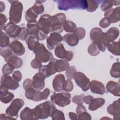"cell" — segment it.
<instances>
[{"instance_id": "obj_1", "label": "cell", "mask_w": 120, "mask_h": 120, "mask_svg": "<svg viewBox=\"0 0 120 120\" xmlns=\"http://www.w3.org/2000/svg\"><path fill=\"white\" fill-rule=\"evenodd\" d=\"M66 19L65 14L62 13L52 16L44 14L40 16L38 24L40 29L46 35L52 32L60 33L63 30V25Z\"/></svg>"}, {"instance_id": "obj_2", "label": "cell", "mask_w": 120, "mask_h": 120, "mask_svg": "<svg viewBox=\"0 0 120 120\" xmlns=\"http://www.w3.org/2000/svg\"><path fill=\"white\" fill-rule=\"evenodd\" d=\"M33 109L35 116L38 120L52 117L57 108L51 101H47L39 104Z\"/></svg>"}, {"instance_id": "obj_3", "label": "cell", "mask_w": 120, "mask_h": 120, "mask_svg": "<svg viewBox=\"0 0 120 120\" xmlns=\"http://www.w3.org/2000/svg\"><path fill=\"white\" fill-rule=\"evenodd\" d=\"M58 8L60 10L67 11L69 9H86L87 7V1L82 0H59Z\"/></svg>"}, {"instance_id": "obj_4", "label": "cell", "mask_w": 120, "mask_h": 120, "mask_svg": "<svg viewBox=\"0 0 120 120\" xmlns=\"http://www.w3.org/2000/svg\"><path fill=\"white\" fill-rule=\"evenodd\" d=\"M8 1L11 3L9 16V21L15 24H17L21 20L23 5L21 2L17 0H9Z\"/></svg>"}, {"instance_id": "obj_5", "label": "cell", "mask_w": 120, "mask_h": 120, "mask_svg": "<svg viewBox=\"0 0 120 120\" xmlns=\"http://www.w3.org/2000/svg\"><path fill=\"white\" fill-rule=\"evenodd\" d=\"M33 52L35 54V58L39 60L41 63L50 61L53 58L52 52L47 50L43 44H39Z\"/></svg>"}, {"instance_id": "obj_6", "label": "cell", "mask_w": 120, "mask_h": 120, "mask_svg": "<svg viewBox=\"0 0 120 120\" xmlns=\"http://www.w3.org/2000/svg\"><path fill=\"white\" fill-rule=\"evenodd\" d=\"M71 95L68 92L56 93L54 92L51 96V100L52 103H55L60 107H64L68 105L71 102Z\"/></svg>"}, {"instance_id": "obj_7", "label": "cell", "mask_w": 120, "mask_h": 120, "mask_svg": "<svg viewBox=\"0 0 120 120\" xmlns=\"http://www.w3.org/2000/svg\"><path fill=\"white\" fill-rule=\"evenodd\" d=\"M24 102L21 98H15L11 102L10 105L6 110V114L13 117L16 119L18 116V112L23 106Z\"/></svg>"}, {"instance_id": "obj_8", "label": "cell", "mask_w": 120, "mask_h": 120, "mask_svg": "<svg viewBox=\"0 0 120 120\" xmlns=\"http://www.w3.org/2000/svg\"><path fill=\"white\" fill-rule=\"evenodd\" d=\"M73 78L76 84L80 87L83 91H86L89 89L90 79L82 72H76Z\"/></svg>"}, {"instance_id": "obj_9", "label": "cell", "mask_w": 120, "mask_h": 120, "mask_svg": "<svg viewBox=\"0 0 120 120\" xmlns=\"http://www.w3.org/2000/svg\"><path fill=\"white\" fill-rule=\"evenodd\" d=\"M1 30H4L6 34L12 38H17L20 32L21 27L13 22H9L2 27Z\"/></svg>"}, {"instance_id": "obj_10", "label": "cell", "mask_w": 120, "mask_h": 120, "mask_svg": "<svg viewBox=\"0 0 120 120\" xmlns=\"http://www.w3.org/2000/svg\"><path fill=\"white\" fill-rule=\"evenodd\" d=\"M55 55L59 58L65 59L67 61H70L73 58L74 53L72 51H66L62 44L58 45L55 47Z\"/></svg>"}, {"instance_id": "obj_11", "label": "cell", "mask_w": 120, "mask_h": 120, "mask_svg": "<svg viewBox=\"0 0 120 120\" xmlns=\"http://www.w3.org/2000/svg\"><path fill=\"white\" fill-rule=\"evenodd\" d=\"M63 39V37L59 33H51L46 38L47 48L50 50H53L55 46L60 44Z\"/></svg>"}, {"instance_id": "obj_12", "label": "cell", "mask_w": 120, "mask_h": 120, "mask_svg": "<svg viewBox=\"0 0 120 120\" xmlns=\"http://www.w3.org/2000/svg\"><path fill=\"white\" fill-rule=\"evenodd\" d=\"M0 86L11 90H15L19 87V84L13 77L3 75L1 78Z\"/></svg>"}, {"instance_id": "obj_13", "label": "cell", "mask_w": 120, "mask_h": 120, "mask_svg": "<svg viewBox=\"0 0 120 120\" xmlns=\"http://www.w3.org/2000/svg\"><path fill=\"white\" fill-rule=\"evenodd\" d=\"M45 76L41 72H38L33 77L32 84L34 88L37 90H40L43 89L45 86Z\"/></svg>"}, {"instance_id": "obj_14", "label": "cell", "mask_w": 120, "mask_h": 120, "mask_svg": "<svg viewBox=\"0 0 120 120\" xmlns=\"http://www.w3.org/2000/svg\"><path fill=\"white\" fill-rule=\"evenodd\" d=\"M120 7L114 8H111L106 11L105 14V17L108 19L111 23H115L120 20Z\"/></svg>"}, {"instance_id": "obj_15", "label": "cell", "mask_w": 120, "mask_h": 120, "mask_svg": "<svg viewBox=\"0 0 120 120\" xmlns=\"http://www.w3.org/2000/svg\"><path fill=\"white\" fill-rule=\"evenodd\" d=\"M89 88L92 93L97 94L103 95L105 91L104 85L101 82L96 80H92L90 82Z\"/></svg>"}, {"instance_id": "obj_16", "label": "cell", "mask_w": 120, "mask_h": 120, "mask_svg": "<svg viewBox=\"0 0 120 120\" xmlns=\"http://www.w3.org/2000/svg\"><path fill=\"white\" fill-rule=\"evenodd\" d=\"M107 111L108 113L113 116L114 119H119L120 116L119 99L110 105L107 108Z\"/></svg>"}, {"instance_id": "obj_17", "label": "cell", "mask_w": 120, "mask_h": 120, "mask_svg": "<svg viewBox=\"0 0 120 120\" xmlns=\"http://www.w3.org/2000/svg\"><path fill=\"white\" fill-rule=\"evenodd\" d=\"M120 31L116 27H111L105 33L104 32V37L107 44L113 42L119 36Z\"/></svg>"}, {"instance_id": "obj_18", "label": "cell", "mask_w": 120, "mask_h": 120, "mask_svg": "<svg viewBox=\"0 0 120 120\" xmlns=\"http://www.w3.org/2000/svg\"><path fill=\"white\" fill-rule=\"evenodd\" d=\"M65 81V76L63 74H59L55 76L52 81V87L56 92H60L63 90V86Z\"/></svg>"}, {"instance_id": "obj_19", "label": "cell", "mask_w": 120, "mask_h": 120, "mask_svg": "<svg viewBox=\"0 0 120 120\" xmlns=\"http://www.w3.org/2000/svg\"><path fill=\"white\" fill-rule=\"evenodd\" d=\"M14 98V95L8 91L6 87L0 86V101L4 104L9 103Z\"/></svg>"}, {"instance_id": "obj_20", "label": "cell", "mask_w": 120, "mask_h": 120, "mask_svg": "<svg viewBox=\"0 0 120 120\" xmlns=\"http://www.w3.org/2000/svg\"><path fill=\"white\" fill-rule=\"evenodd\" d=\"M4 60L7 63L12 65L15 69L20 68L23 64L22 59L13 54L4 58Z\"/></svg>"}, {"instance_id": "obj_21", "label": "cell", "mask_w": 120, "mask_h": 120, "mask_svg": "<svg viewBox=\"0 0 120 120\" xmlns=\"http://www.w3.org/2000/svg\"><path fill=\"white\" fill-rule=\"evenodd\" d=\"M27 29L30 35L36 36L38 38L41 32V30L40 29L37 21H32L28 22Z\"/></svg>"}, {"instance_id": "obj_22", "label": "cell", "mask_w": 120, "mask_h": 120, "mask_svg": "<svg viewBox=\"0 0 120 120\" xmlns=\"http://www.w3.org/2000/svg\"><path fill=\"white\" fill-rule=\"evenodd\" d=\"M9 46L11 48L13 52L16 55L21 56L25 52V48L23 45L17 40H14L11 42Z\"/></svg>"}, {"instance_id": "obj_23", "label": "cell", "mask_w": 120, "mask_h": 120, "mask_svg": "<svg viewBox=\"0 0 120 120\" xmlns=\"http://www.w3.org/2000/svg\"><path fill=\"white\" fill-rule=\"evenodd\" d=\"M106 88L109 92L112 93L114 96L120 97V84L117 82L113 81L108 82L106 85Z\"/></svg>"}, {"instance_id": "obj_24", "label": "cell", "mask_w": 120, "mask_h": 120, "mask_svg": "<svg viewBox=\"0 0 120 120\" xmlns=\"http://www.w3.org/2000/svg\"><path fill=\"white\" fill-rule=\"evenodd\" d=\"M20 116L21 119L22 120H37L35 116L34 109H30L28 107H25L21 111Z\"/></svg>"}, {"instance_id": "obj_25", "label": "cell", "mask_w": 120, "mask_h": 120, "mask_svg": "<svg viewBox=\"0 0 120 120\" xmlns=\"http://www.w3.org/2000/svg\"><path fill=\"white\" fill-rule=\"evenodd\" d=\"M54 64L56 72L67 70L69 67L68 62L65 60H58L54 58Z\"/></svg>"}, {"instance_id": "obj_26", "label": "cell", "mask_w": 120, "mask_h": 120, "mask_svg": "<svg viewBox=\"0 0 120 120\" xmlns=\"http://www.w3.org/2000/svg\"><path fill=\"white\" fill-rule=\"evenodd\" d=\"M39 40L36 36L29 35L25 41L29 50L33 51L39 45Z\"/></svg>"}, {"instance_id": "obj_27", "label": "cell", "mask_w": 120, "mask_h": 120, "mask_svg": "<svg viewBox=\"0 0 120 120\" xmlns=\"http://www.w3.org/2000/svg\"><path fill=\"white\" fill-rule=\"evenodd\" d=\"M63 38L65 42L71 46H74L77 45L80 40L74 33L66 34L63 36Z\"/></svg>"}, {"instance_id": "obj_28", "label": "cell", "mask_w": 120, "mask_h": 120, "mask_svg": "<svg viewBox=\"0 0 120 120\" xmlns=\"http://www.w3.org/2000/svg\"><path fill=\"white\" fill-rule=\"evenodd\" d=\"M50 90L48 88H45L42 91L36 90L33 101L38 102L42 100H45L48 98V97L50 95Z\"/></svg>"}, {"instance_id": "obj_29", "label": "cell", "mask_w": 120, "mask_h": 120, "mask_svg": "<svg viewBox=\"0 0 120 120\" xmlns=\"http://www.w3.org/2000/svg\"><path fill=\"white\" fill-rule=\"evenodd\" d=\"M105 103V100L102 98H95L89 104V109L90 111H95L102 106Z\"/></svg>"}, {"instance_id": "obj_30", "label": "cell", "mask_w": 120, "mask_h": 120, "mask_svg": "<svg viewBox=\"0 0 120 120\" xmlns=\"http://www.w3.org/2000/svg\"><path fill=\"white\" fill-rule=\"evenodd\" d=\"M108 50L110 51L112 54L119 56L120 54L119 42H112L109 43L107 46Z\"/></svg>"}, {"instance_id": "obj_31", "label": "cell", "mask_w": 120, "mask_h": 120, "mask_svg": "<svg viewBox=\"0 0 120 120\" xmlns=\"http://www.w3.org/2000/svg\"><path fill=\"white\" fill-rule=\"evenodd\" d=\"M101 29L98 27L93 28L90 32V38L93 42L96 43L103 33Z\"/></svg>"}, {"instance_id": "obj_32", "label": "cell", "mask_w": 120, "mask_h": 120, "mask_svg": "<svg viewBox=\"0 0 120 120\" xmlns=\"http://www.w3.org/2000/svg\"><path fill=\"white\" fill-rule=\"evenodd\" d=\"M111 75L114 78H119L120 76V62L114 63L110 70Z\"/></svg>"}, {"instance_id": "obj_33", "label": "cell", "mask_w": 120, "mask_h": 120, "mask_svg": "<svg viewBox=\"0 0 120 120\" xmlns=\"http://www.w3.org/2000/svg\"><path fill=\"white\" fill-rule=\"evenodd\" d=\"M63 28L67 32H74L76 29V25L73 22L68 20L64 23Z\"/></svg>"}, {"instance_id": "obj_34", "label": "cell", "mask_w": 120, "mask_h": 120, "mask_svg": "<svg viewBox=\"0 0 120 120\" xmlns=\"http://www.w3.org/2000/svg\"><path fill=\"white\" fill-rule=\"evenodd\" d=\"M38 15L31 7L29 8L25 13V20L28 22L32 21H36Z\"/></svg>"}, {"instance_id": "obj_35", "label": "cell", "mask_w": 120, "mask_h": 120, "mask_svg": "<svg viewBox=\"0 0 120 120\" xmlns=\"http://www.w3.org/2000/svg\"><path fill=\"white\" fill-rule=\"evenodd\" d=\"M87 7L86 9V11L89 12H94L98 7L99 4L102 2V1L99 0H87Z\"/></svg>"}, {"instance_id": "obj_36", "label": "cell", "mask_w": 120, "mask_h": 120, "mask_svg": "<svg viewBox=\"0 0 120 120\" xmlns=\"http://www.w3.org/2000/svg\"><path fill=\"white\" fill-rule=\"evenodd\" d=\"M100 50L95 42H92L88 47V52L92 56H96L99 54Z\"/></svg>"}, {"instance_id": "obj_37", "label": "cell", "mask_w": 120, "mask_h": 120, "mask_svg": "<svg viewBox=\"0 0 120 120\" xmlns=\"http://www.w3.org/2000/svg\"><path fill=\"white\" fill-rule=\"evenodd\" d=\"M44 1H36V3L31 7L33 10L38 15L42 14L44 11V7L42 3V2Z\"/></svg>"}, {"instance_id": "obj_38", "label": "cell", "mask_w": 120, "mask_h": 120, "mask_svg": "<svg viewBox=\"0 0 120 120\" xmlns=\"http://www.w3.org/2000/svg\"><path fill=\"white\" fill-rule=\"evenodd\" d=\"M9 45V38L8 36L1 30L0 47H4Z\"/></svg>"}, {"instance_id": "obj_39", "label": "cell", "mask_w": 120, "mask_h": 120, "mask_svg": "<svg viewBox=\"0 0 120 120\" xmlns=\"http://www.w3.org/2000/svg\"><path fill=\"white\" fill-rule=\"evenodd\" d=\"M12 50L9 46L1 47L0 50V53L1 56L4 58L8 57L11 54H12Z\"/></svg>"}, {"instance_id": "obj_40", "label": "cell", "mask_w": 120, "mask_h": 120, "mask_svg": "<svg viewBox=\"0 0 120 120\" xmlns=\"http://www.w3.org/2000/svg\"><path fill=\"white\" fill-rule=\"evenodd\" d=\"M113 0L102 1L101 8L103 11L106 12V11L111 9V8L113 6Z\"/></svg>"}, {"instance_id": "obj_41", "label": "cell", "mask_w": 120, "mask_h": 120, "mask_svg": "<svg viewBox=\"0 0 120 120\" xmlns=\"http://www.w3.org/2000/svg\"><path fill=\"white\" fill-rule=\"evenodd\" d=\"M14 69L15 68L12 65L7 63L3 66L2 68V72L3 75H8L14 71Z\"/></svg>"}, {"instance_id": "obj_42", "label": "cell", "mask_w": 120, "mask_h": 120, "mask_svg": "<svg viewBox=\"0 0 120 120\" xmlns=\"http://www.w3.org/2000/svg\"><path fill=\"white\" fill-rule=\"evenodd\" d=\"M29 35L27 28L25 27H21V30L17 38L21 40H26L28 37Z\"/></svg>"}, {"instance_id": "obj_43", "label": "cell", "mask_w": 120, "mask_h": 120, "mask_svg": "<svg viewBox=\"0 0 120 120\" xmlns=\"http://www.w3.org/2000/svg\"><path fill=\"white\" fill-rule=\"evenodd\" d=\"M36 91V90L34 89L33 87L25 90V96L28 99L33 100L35 96Z\"/></svg>"}, {"instance_id": "obj_44", "label": "cell", "mask_w": 120, "mask_h": 120, "mask_svg": "<svg viewBox=\"0 0 120 120\" xmlns=\"http://www.w3.org/2000/svg\"><path fill=\"white\" fill-rule=\"evenodd\" d=\"M73 89V84L70 79L65 80L63 86V90L67 91H71Z\"/></svg>"}, {"instance_id": "obj_45", "label": "cell", "mask_w": 120, "mask_h": 120, "mask_svg": "<svg viewBox=\"0 0 120 120\" xmlns=\"http://www.w3.org/2000/svg\"><path fill=\"white\" fill-rule=\"evenodd\" d=\"M51 117L52 120H65L63 112L62 111L57 109H56V110L54 112Z\"/></svg>"}, {"instance_id": "obj_46", "label": "cell", "mask_w": 120, "mask_h": 120, "mask_svg": "<svg viewBox=\"0 0 120 120\" xmlns=\"http://www.w3.org/2000/svg\"><path fill=\"white\" fill-rule=\"evenodd\" d=\"M79 39H83L85 35V29L82 27H79L76 28L75 31L73 32Z\"/></svg>"}, {"instance_id": "obj_47", "label": "cell", "mask_w": 120, "mask_h": 120, "mask_svg": "<svg viewBox=\"0 0 120 120\" xmlns=\"http://www.w3.org/2000/svg\"><path fill=\"white\" fill-rule=\"evenodd\" d=\"M84 95H76L72 98V101L77 105H82L84 102Z\"/></svg>"}, {"instance_id": "obj_48", "label": "cell", "mask_w": 120, "mask_h": 120, "mask_svg": "<svg viewBox=\"0 0 120 120\" xmlns=\"http://www.w3.org/2000/svg\"><path fill=\"white\" fill-rule=\"evenodd\" d=\"M76 72L75 68L74 66L69 67L66 72V75L68 79H72L73 78L75 73Z\"/></svg>"}, {"instance_id": "obj_49", "label": "cell", "mask_w": 120, "mask_h": 120, "mask_svg": "<svg viewBox=\"0 0 120 120\" xmlns=\"http://www.w3.org/2000/svg\"><path fill=\"white\" fill-rule=\"evenodd\" d=\"M78 119L80 120H90L91 119V115L87 112H84L78 115Z\"/></svg>"}, {"instance_id": "obj_50", "label": "cell", "mask_w": 120, "mask_h": 120, "mask_svg": "<svg viewBox=\"0 0 120 120\" xmlns=\"http://www.w3.org/2000/svg\"><path fill=\"white\" fill-rule=\"evenodd\" d=\"M30 65L32 68L35 69H38L42 66V63L37 59L35 58L31 61Z\"/></svg>"}, {"instance_id": "obj_51", "label": "cell", "mask_w": 120, "mask_h": 120, "mask_svg": "<svg viewBox=\"0 0 120 120\" xmlns=\"http://www.w3.org/2000/svg\"><path fill=\"white\" fill-rule=\"evenodd\" d=\"M110 23L111 22L109 21V20L106 18L104 17L102 20H101V21L99 22V25L102 28H107L108 26H109Z\"/></svg>"}, {"instance_id": "obj_52", "label": "cell", "mask_w": 120, "mask_h": 120, "mask_svg": "<svg viewBox=\"0 0 120 120\" xmlns=\"http://www.w3.org/2000/svg\"><path fill=\"white\" fill-rule=\"evenodd\" d=\"M23 88L25 90H27L29 88L33 87V84H32V81L29 78L26 79L23 83Z\"/></svg>"}, {"instance_id": "obj_53", "label": "cell", "mask_w": 120, "mask_h": 120, "mask_svg": "<svg viewBox=\"0 0 120 120\" xmlns=\"http://www.w3.org/2000/svg\"><path fill=\"white\" fill-rule=\"evenodd\" d=\"M12 77L17 82H20L22 79V75L19 71L16 70L14 71V72L13 73Z\"/></svg>"}, {"instance_id": "obj_54", "label": "cell", "mask_w": 120, "mask_h": 120, "mask_svg": "<svg viewBox=\"0 0 120 120\" xmlns=\"http://www.w3.org/2000/svg\"><path fill=\"white\" fill-rule=\"evenodd\" d=\"M76 113L77 114V115H79V114H80L81 113L83 112H86V109L85 107L82 105H78V106L76 107Z\"/></svg>"}, {"instance_id": "obj_55", "label": "cell", "mask_w": 120, "mask_h": 120, "mask_svg": "<svg viewBox=\"0 0 120 120\" xmlns=\"http://www.w3.org/2000/svg\"><path fill=\"white\" fill-rule=\"evenodd\" d=\"M8 18L7 16L2 14L0 15V27H3L5 25V23L7 22Z\"/></svg>"}, {"instance_id": "obj_56", "label": "cell", "mask_w": 120, "mask_h": 120, "mask_svg": "<svg viewBox=\"0 0 120 120\" xmlns=\"http://www.w3.org/2000/svg\"><path fill=\"white\" fill-rule=\"evenodd\" d=\"M93 99H94V98L92 96H90V95L84 96V102H85L87 104L89 105Z\"/></svg>"}, {"instance_id": "obj_57", "label": "cell", "mask_w": 120, "mask_h": 120, "mask_svg": "<svg viewBox=\"0 0 120 120\" xmlns=\"http://www.w3.org/2000/svg\"><path fill=\"white\" fill-rule=\"evenodd\" d=\"M0 120H10V119L15 120L16 119L13 117L8 116V115H6L4 114H1L0 115Z\"/></svg>"}, {"instance_id": "obj_58", "label": "cell", "mask_w": 120, "mask_h": 120, "mask_svg": "<svg viewBox=\"0 0 120 120\" xmlns=\"http://www.w3.org/2000/svg\"><path fill=\"white\" fill-rule=\"evenodd\" d=\"M68 115H69V118L71 120H75L78 119L77 115L75 113H74L73 112H69Z\"/></svg>"}, {"instance_id": "obj_59", "label": "cell", "mask_w": 120, "mask_h": 120, "mask_svg": "<svg viewBox=\"0 0 120 120\" xmlns=\"http://www.w3.org/2000/svg\"><path fill=\"white\" fill-rule=\"evenodd\" d=\"M0 12H3V11L5 10V4L2 1H0Z\"/></svg>"}, {"instance_id": "obj_60", "label": "cell", "mask_w": 120, "mask_h": 120, "mask_svg": "<svg viewBox=\"0 0 120 120\" xmlns=\"http://www.w3.org/2000/svg\"><path fill=\"white\" fill-rule=\"evenodd\" d=\"M120 0H116V1H113V3L115 6H117V5H119L120 4Z\"/></svg>"}]
</instances>
